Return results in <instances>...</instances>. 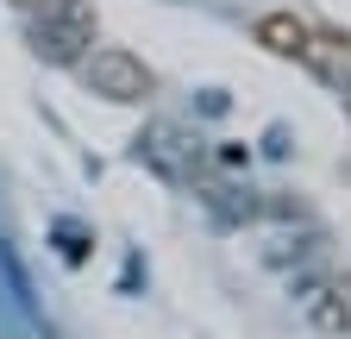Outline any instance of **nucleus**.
<instances>
[{
	"label": "nucleus",
	"mask_w": 351,
	"mask_h": 339,
	"mask_svg": "<svg viewBox=\"0 0 351 339\" xmlns=\"http://www.w3.org/2000/svg\"><path fill=\"white\" fill-rule=\"evenodd\" d=\"M101 38V13L95 0H44L38 25H32V51L44 63H82Z\"/></svg>",
	"instance_id": "nucleus-1"
},
{
	"label": "nucleus",
	"mask_w": 351,
	"mask_h": 339,
	"mask_svg": "<svg viewBox=\"0 0 351 339\" xmlns=\"http://www.w3.org/2000/svg\"><path fill=\"white\" fill-rule=\"evenodd\" d=\"M75 69H82L88 89H95L101 101H113V107H138V101H151V95H157L151 63H145V57H132L125 45H101V51H88Z\"/></svg>",
	"instance_id": "nucleus-2"
},
{
	"label": "nucleus",
	"mask_w": 351,
	"mask_h": 339,
	"mask_svg": "<svg viewBox=\"0 0 351 339\" xmlns=\"http://www.w3.org/2000/svg\"><path fill=\"white\" fill-rule=\"evenodd\" d=\"M314 75H326L332 89H351V32H332V25H314L307 38V57H301Z\"/></svg>",
	"instance_id": "nucleus-3"
},
{
	"label": "nucleus",
	"mask_w": 351,
	"mask_h": 339,
	"mask_svg": "<svg viewBox=\"0 0 351 339\" xmlns=\"http://www.w3.org/2000/svg\"><path fill=\"white\" fill-rule=\"evenodd\" d=\"M251 38L270 57H282V63H301L307 57V38H314V25L307 19H295V13H263L257 25H251Z\"/></svg>",
	"instance_id": "nucleus-4"
},
{
	"label": "nucleus",
	"mask_w": 351,
	"mask_h": 339,
	"mask_svg": "<svg viewBox=\"0 0 351 339\" xmlns=\"http://www.w3.org/2000/svg\"><path fill=\"white\" fill-rule=\"evenodd\" d=\"M314 308H320V320H326V327L351 333V270H345V277H332V283L314 295Z\"/></svg>",
	"instance_id": "nucleus-5"
},
{
	"label": "nucleus",
	"mask_w": 351,
	"mask_h": 339,
	"mask_svg": "<svg viewBox=\"0 0 351 339\" xmlns=\"http://www.w3.org/2000/svg\"><path fill=\"white\" fill-rule=\"evenodd\" d=\"M13 7H25V13H38V7H44V0H13Z\"/></svg>",
	"instance_id": "nucleus-6"
},
{
	"label": "nucleus",
	"mask_w": 351,
	"mask_h": 339,
	"mask_svg": "<svg viewBox=\"0 0 351 339\" xmlns=\"http://www.w3.org/2000/svg\"><path fill=\"white\" fill-rule=\"evenodd\" d=\"M345 119H351V89H345Z\"/></svg>",
	"instance_id": "nucleus-7"
}]
</instances>
